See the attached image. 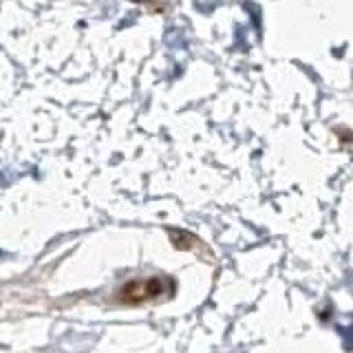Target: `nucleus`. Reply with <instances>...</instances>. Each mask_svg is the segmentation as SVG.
<instances>
[{
  "label": "nucleus",
  "instance_id": "nucleus-1",
  "mask_svg": "<svg viewBox=\"0 0 353 353\" xmlns=\"http://www.w3.org/2000/svg\"><path fill=\"white\" fill-rule=\"evenodd\" d=\"M174 294V281L168 276H150L143 281H130L121 287L119 301L126 305H141V303H161L168 301Z\"/></svg>",
  "mask_w": 353,
  "mask_h": 353
}]
</instances>
